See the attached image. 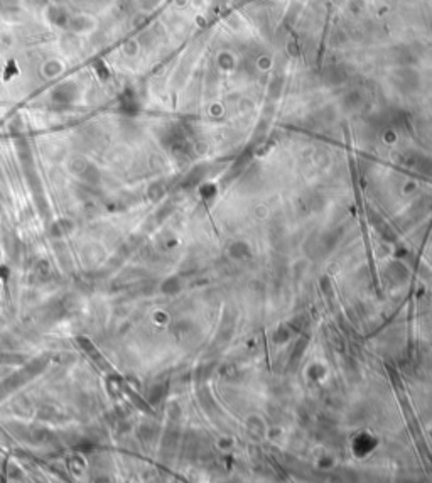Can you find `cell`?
Here are the masks:
<instances>
[{
	"instance_id": "3",
	"label": "cell",
	"mask_w": 432,
	"mask_h": 483,
	"mask_svg": "<svg viewBox=\"0 0 432 483\" xmlns=\"http://www.w3.org/2000/svg\"><path fill=\"white\" fill-rule=\"evenodd\" d=\"M69 14L68 10H64L63 7H51L47 10V19L51 24H54L56 27H68L69 22Z\"/></svg>"
},
{
	"instance_id": "2",
	"label": "cell",
	"mask_w": 432,
	"mask_h": 483,
	"mask_svg": "<svg viewBox=\"0 0 432 483\" xmlns=\"http://www.w3.org/2000/svg\"><path fill=\"white\" fill-rule=\"evenodd\" d=\"M95 27V20L91 19V17L88 15H74V17H69V22H68V27L69 30H73V32H88V30H91Z\"/></svg>"
},
{
	"instance_id": "5",
	"label": "cell",
	"mask_w": 432,
	"mask_h": 483,
	"mask_svg": "<svg viewBox=\"0 0 432 483\" xmlns=\"http://www.w3.org/2000/svg\"><path fill=\"white\" fill-rule=\"evenodd\" d=\"M41 71L47 79H51V78L59 76V74L64 71V66L59 59H47L46 63L42 64Z\"/></svg>"
},
{
	"instance_id": "1",
	"label": "cell",
	"mask_w": 432,
	"mask_h": 483,
	"mask_svg": "<svg viewBox=\"0 0 432 483\" xmlns=\"http://www.w3.org/2000/svg\"><path fill=\"white\" fill-rule=\"evenodd\" d=\"M78 88L73 81H64L61 85H57L51 93L52 101H56L57 105H69L71 101L76 98Z\"/></svg>"
},
{
	"instance_id": "4",
	"label": "cell",
	"mask_w": 432,
	"mask_h": 483,
	"mask_svg": "<svg viewBox=\"0 0 432 483\" xmlns=\"http://www.w3.org/2000/svg\"><path fill=\"white\" fill-rule=\"evenodd\" d=\"M20 10V0H0V14L5 19H14Z\"/></svg>"
},
{
	"instance_id": "6",
	"label": "cell",
	"mask_w": 432,
	"mask_h": 483,
	"mask_svg": "<svg viewBox=\"0 0 432 483\" xmlns=\"http://www.w3.org/2000/svg\"><path fill=\"white\" fill-rule=\"evenodd\" d=\"M93 68H95L96 74H98V76H100L101 79L110 78V69H108V66H106V64L103 63V61L96 59L95 63H93Z\"/></svg>"
}]
</instances>
